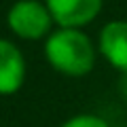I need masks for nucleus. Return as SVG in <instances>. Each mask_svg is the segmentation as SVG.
Returning <instances> with one entry per match:
<instances>
[{"mask_svg": "<svg viewBox=\"0 0 127 127\" xmlns=\"http://www.w3.org/2000/svg\"><path fill=\"white\" fill-rule=\"evenodd\" d=\"M57 28H85L102 11L104 0H45Z\"/></svg>", "mask_w": 127, "mask_h": 127, "instance_id": "7ed1b4c3", "label": "nucleus"}, {"mask_svg": "<svg viewBox=\"0 0 127 127\" xmlns=\"http://www.w3.org/2000/svg\"><path fill=\"white\" fill-rule=\"evenodd\" d=\"M59 127H110V125L97 114H76V117L64 121Z\"/></svg>", "mask_w": 127, "mask_h": 127, "instance_id": "423d86ee", "label": "nucleus"}, {"mask_svg": "<svg viewBox=\"0 0 127 127\" xmlns=\"http://www.w3.org/2000/svg\"><path fill=\"white\" fill-rule=\"evenodd\" d=\"M45 57L66 76H85L95 66V47L81 28H57L47 36Z\"/></svg>", "mask_w": 127, "mask_h": 127, "instance_id": "f257e3e1", "label": "nucleus"}, {"mask_svg": "<svg viewBox=\"0 0 127 127\" xmlns=\"http://www.w3.org/2000/svg\"><path fill=\"white\" fill-rule=\"evenodd\" d=\"M6 23L15 36L23 40H40L49 36L53 28V15L40 0H17L6 13Z\"/></svg>", "mask_w": 127, "mask_h": 127, "instance_id": "f03ea898", "label": "nucleus"}, {"mask_svg": "<svg viewBox=\"0 0 127 127\" xmlns=\"http://www.w3.org/2000/svg\"><path fill=\"white\" fill-rule=\"evenodd\" d=\"M26 81V59L19 47L0 38V95H13Z\"/></svg>", "mask_w": 127, "mask_h": 127, "instance_id": "39448f33", "label": "nucleus"}, {"mask_svg": "<svg viewBox=\"0 0 127 127\" xmlns=\"http://www.w3.org/2000/svg\"><path fill=\"white\" fill-rule=\"evenodd\" d=\"M123 93H125V100H127V76H125V81H123Z\"/></svg>", "mask_w": 127, "mask_h": 127, "instance_id": "0eeeda50", "label": "nucleus"}, {"mask_svg": "<svg viewBox=\"0 0 127 127\" xmlns=\"http://www.w3.org/2000/svg\"><path fill=\"white\" fill-rule=\"evenodd\" d=\"M97 49L102 57L127 76V21L125 19H114L108 21L100 30L97 38Z\"/></svg>", "mask_w": 127, "mask_h": 127, "instance_id": "20e7f679", "label": "nucleus"}]
</instances>
